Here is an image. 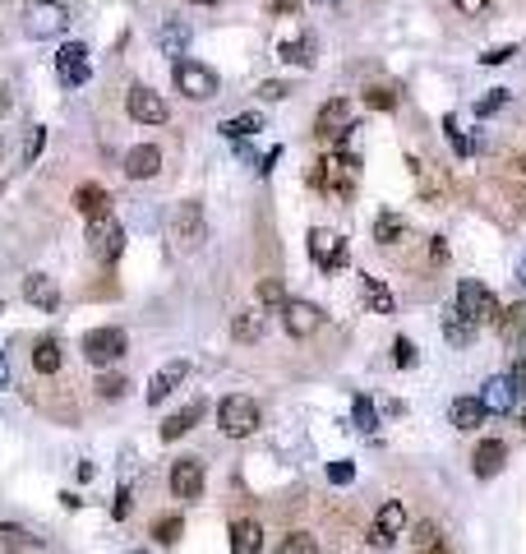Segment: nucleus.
<instances>
[{"label":"nucleus","instance_id":"46","mask_svg":"<svg viewBox=\"0 0 526 554\" xmlns=\"http://www.w3.org/2000/svg\"><path fill=\"white\" fill-rule=\"evenodd\" d=\"M517 56V46H490L485 56H480V65H503V60H512Z\"/></svg>","mask_w":526,"mask_h":554},{"label":"nucleus","instance_id":"18","mask_svg":"<svg viewBox=\"0 0 526 554\" xmlns=\"http://www.w3.org/2000/svg\"><path fill=\"white\" fill-rule=\"evenodd\" d=\"M480 406H485L490 416L512 411V406H517V388H512V379H508V374H494V379L480 388Z\"/></svg>","mask_w":526,"mask_h":554},{"label":"nucleus","instance_id":"2","mask_svg":"<svg viewBox=\"0 0 526 554\" xmlns=\"http://www.w3.org/2000/svg\"><path fill=\"white\" fill-rule=\"evenodd\" d=\"M453 310L467 319V323H499V296L485 287V282H476V277H462L458 282V296H453Z\"/></svg>","mask_w":526,"mask_h":554},{"label":"nucleus","instance_id":"54","mask_svg":"<svg viewBox=\"0 0 526 554\" xmlns=\"http://www.w3.org/2000/svg\"><path fill=\"white\" fill-rule=\"evenodd\" d=\"M521 282H526V259H521Z\"/></svg>","mask_w":526,"mask_h":554},{"label":"nucleus","instance_id":"34","mask_svg":"<svg viewBox=\"0 0 526 554\" xmlns=\"http://www.w3.org/2000/svg\"><path fill=\"white\" fill-rule=\"evenodd\" d=\"M443 134H448V144H453L458 158H471V153H476V138H467V134L458 129V116H443Z\"/></svg>","mask_w":526,"mask_h":554},{"label":"nucleus","instance_id":"5","mask_svg":"<svg viewBox=\"0 0 526 554\" xmlns=\"http://www.w3.org/2000/svg\"><path fill=\"white\" fill-rule=\"evenodd\" d=\"M125 352H129V342H125L120 328H93V333H84V361H88L93 370L116 365Z\"/></svg>","mask_w":526,"mask_h":554},{"label":"nucleus","instance_id":"16","mask_svg":"<svg viewBox=\"0 0 526 554\" xmlns=\"http://www.w3.org/2000/svg\"><path fill=\"white\" fill-rule=\"evenodd\" d=\"M120 171H125L129 180H153V176L162 171V149H153V144H139V149H129Z\"/></svg>","mask_w":526,"mask_h":554},{"label":"nucleus","instance_id":"8","mask_svg":"<svg viewBox=\"0 0 526 554\" xmlns=\"http://www.w3.org/2000/svg\"><path fill=\"white\" fill-rule=\"evenodd\" d=\"M176 88L185 93V97H194V102H208V97H217V75L208 65H199V60H176Z\"/></svg>","mask_w":526,"mask_h":554},{"label":"nucleus","instance_id":"44","mask_svg":"<svg viewBox=\"0 0 526 554\" xmlns=\"http://www.w3.org/2000/svg\"><path fill=\"white\" fill-rule=\"evenodd\" d=\"M286 93H291V88H286L282 79H268V84H259V97H263V102H282Z\"/></svg>","mask_w":526,"mask_h":554},{"label":"nucleus","instance_id":"45","mask_svg":"<svg viewBox=\"0 0 526 554\" xmlns=\"http://www.w3.org/2000/svg\"><path fill=\"white\" fill-rule=\"evenodd\" d=\"M125 388H129V384H125V379H120V374H107V379H102V384H98V393H102V397H107V402H111V397H120V393H125Z\"/></svg>","mask_w":526,"mask_h":554},{"label":"nucleus","instance_id":"33","mask_svg":"<svg viewBox=\"0 0 526 554\" xmlns=\"http://www.w3.org/2000/svg\"><path fill=\"white\" fill-rule=\"evenodd\" d=\"M277 554H319V540L310 531H291L277 540Z\"/></svg>","mask_w":526,"mask_h":554},{"label":"nucleus","instance_id":"12","mask_svg":"<svg viewBox=\"0 0 526 554\" xmlns=\"http://www.w3.org/2000/svg\"><path fill=\"white\" fill-rule=\"evenodd\" d=\"M310 259H315L324 272H337V268L346 263V241H342L337 231H328V227H315V231H310Z\"/></svg>","mask_w":526,"mask_h":554},{"label":"nucleus","instance_id":"35","mask_svg":"<svg viewBox=\"0 0 526 554\" xmlns=\"http://www.w3.org/2000/svg\"><path fill=\"white\" fill-rule=\"evenodd\" d=\"M232 333H236V342H259L263 319H259L254 310H245V314H236V319H232Z\"/></svg>","mask_w":526,"mask_h":554},{"label":"nucleus","instance_id":"28","mask_svg":"<svg viewBox=\"0 0 526 554\" xmlns=\"http://www.w3.org/2000/svg\"><path fill=\"white\" fill-rule=\"evenodd\" d=\"M60 361H65V356H60V342H56V337H42V342L33 346V370H37V374H56Z\"/></svg>","mask_w":526,"mask_h":554},{"label":"nucleus","instance_id":"15","mask_svg":"<svg viewBox=\"0 0 526 554\" xmlns=\"http://www.w3.org/2000/svg\"><path fill=\"white\" fill-rule=\"evenodd\" d=\"M171 490H176V499H199L203 495V462L199 457H180L171 467Z\"/></svg>","mask_w":526,"mask_h":554},{"label":"nucleus","instance_id":"55","mask_svg":"<svg viewBox=\"0 0 526 554\" xmlns=\"http://www.w3.org/2000/svg\"><path fill=\"white\" fill-rule=\"evenodd\" d=\"M315 5H333V0H315Z\"/></svg>","mask_w":526,"mask_h":554},{"label":"nucleus","instance_id":"38","mask_svg":"<svg viewBox=\"0 0 526 554\" xmlns=\"http://www.w3.org/2000/svg\"><path fill=\"white\" fill-rule=\"evenodd\" d=\"M42 144H46V129H42V125H33V129H28V138H24V167H33V162H37Z\"/></svg>","mask_w":526,"mask_h":554},{"label":"nucleus","instance_id":"27","mask_svg":"<svg viewBox=\"0 0 526 554\" xmlns=\"http://www.w3.org/2000/svg\"><path fill=\"white\" fill-rule=\"evenodd\" d=\"M227 138H236V144H245V138H254L259 129H263V116L259 111H245V116H232V120H222L217 125Z\"/></svg>","mask_w":526,"mask_h":554},{"label":"nucleus","instance_id":"39","mask_svg":"<svg viewBox=\"0 0 526 554\" xmlns=\"http://www.w3.org/2000/svg\"><path fill=\"white\" fill-rule=\"evenodd\" d=\"M259 301H263V305H282V301H286L282 277H263V282H259Z\"/></svg>","mask_w":526,"mask_h":554},{"label":"nucleus","instance_id":"57","mask_svg":"<svg viewBox=\"0 0 526 554\" xmlns=\"http://www.w3.org/2000/svg\"><path fill=\"white\" fill-rule=\"evenodd\" d=\"M134 554H143V549H134Z\"/></svg>","mask_w":526,"mask_h":554},{"label":"nucleus","instance_id":"52","mask_svg":"<svg viewBox=\"0 0 526 554\" xmlns=\"http://www.w3.org/2000/svg\"><path fill=\"white\" fill-rule=\"evenodd\" d=\"M5 111H10V88L0 84V116H5Z\"/></svg>","mask_w":526,"mask_h":554},{"label":"nucleus","instance_id":"3","mask_svg":"<svg viewBox=\"0 0 526 554\" xmlns=\"http://www.w3.org/2000/svg\"><path fill=\"white\" fill-rule=\"evenodd\" d=\"M217 426H222V435H232V439H250L259 430V402L241 397V393L222 397L217 402Z\"/></svg>","mask_w":526,"mask_h":554},{"label":"nucleus","instance_id":"30","mask_svg":"<svg viewBox=\"0 0 526 554\" xmlns=\"http://www.w3.org/2000/svg\"><path fill=\"white\" fill-rule=\"evenodd\" d=\"M397 102H402L397 84H374V88H365V107L369 111H397Z\"/></svg>","mask_w":526,"mask_h":554},{"label":"nucleus","instance_id":"53","mask_svg":"<svg viewBox=\"0 0 526 554\" xmlns=\"http://www.w3.org/2000/svg\"><path fill=\"white\" fill-rule=\"evenodd\" d=\"M194 5H217V0H194Z\"/></svg>","mask_w":526,"mask_h":554},{"label":"nucleus","instance_id":"47","mask_svg":"<svg viewBox=\"0 0 526 554\" xmlns=\"http://www.w3.org/2000/svg\"><path fill=\"white\" fill-rule=\"evenodd\" d=\"M453 5H458V10L467 15V19H480V15L490 10V0H453Z\"/></svg>","mask_w":526,"mask_h":554},{"label":"nucleus","instance_id":"29","mask_svg":"<svg viewBox=\"0 0 526 554\" xmlns=\"http://www.w3.org/2000/svg\"><path fill=\"white\" fill-rule=\"evenodd\" d=\"M443 337L453 342V346H467V342L476 337V323H467L453 305H448V310H443Z\"/></svg>","mask_w":526,"mask_h":554},{"label":"nucleus","instance_id":"56","mask_svg":"<svg viewBox=\"0 0 526 554\" xmlns=\"http://www.w3.org/2000/svg\"><path fill=\"white\" fill-rule=\"evenodd\" d=\"M521 426H526V406H521Z\"/></svg>","mask_w":526,"mask_h":554},{"label":"nucleus","instance_id":"40","mask_svg":"<svg viewBox=\"0 0 526 554\" xmlns=\"http://www.w3.org/2000/svg\"><path fill=\"white\" fill-rule=\"evenodd\" d=\"M180 527H185L180 518H158V527H153V536H158L162 545H176V540H180Z\"/></svg>","mask_w":526,"mask_h":554},{"label":"nucleus","instance_id":"11","mask_svg":"<svg viewBox=\"0 0 526 554\" xmlns=\"http://www.w3.org/2000/svg\"><path fill=\"white\" fill-rule=\"evenodd\" d=\"M407 531V508L397 504V499H388L379 513H374V527H369V545L374 549H388L397 536Z\"/></svg>","mask_w":526,"mask_h":554},{"label":"nucleus","instance_id":"13","mask_svg":"<svg viewBox=\"0 0 526 554\" xmlns=\"http://www.w3.org/2000/svg\"><path fill=\"white\" fill-rule=\"evenodd\" d=\"M125 107H129V116L139 120V125H167V102H162V93H153V88H129V97H125Z\"/></svg>","mask_w":526,"mask_h":554},{"label":"nucleus","instance_id":"36","mask_svg":"<svg viewBox=\"0 0 526 554\" xmlns=\"http://www.w3.org/2000/svg\"><path fill=\"white\" fill-rule=\"evenodd\" d=\"M351 416H356V426H360L365 435H374V430H379V411H374V402H369L365 393L351 402Z\"/></svg>","mask_w":526,"mask_h":554},{"label":"nucleus","instance_id":"49","mask_svg":"<svg viewBox=\"0 0 526 554\" xmlns=\"http://www.w3.org/2000/svg\"><path fill=\"white\" fill-rule=\"evenodd\" d=\"M273 15H295V0H268Z\"/></svg>","mask_w":526,"mask_h":554},{"label":"nucleus","instance_id":"50","mask_svg":"<svg viewBox=\"0 0 526 554\" xmlns=\"http://www.w3.org/2000/svg\"><path fill=\"white\" fill-rule=\"evenodd\" d=\"M277 162H282V149H273V153H263V162H259V171H263V176H268V171H273V167H277Z\"/></svg>","mask_w":526,"mask_h":554},{"label":"nucleus","instance_id":"25","mask_svg":"<svg viewBox=\"0 0 526 554\" xmlns=\"http://www.w3.org/2000/svg\"><path fill=\"white\" fill-rule=\"evenodd\" d=\"M263 549V527L259 522H232V554H259Z\"/></svg>","mask_w":526,"mask_h":554},{"label":"nucleus","instance_id":"43","mask_svg":"<svg viewBox=\"0 0 526 554\" xmlns=\"http://www.w3.org/2000/svg\"><path fill=\"white\" fill-rule=\"evenodd\" d=\"M393 361H397V365H416V346H411V337H397V342H393Z\"/></svg>","mask_w":526,"mask_h":554},{"label":"nucleus","instance_id":"23","mask_svg":"<svg viewBox=\"0 0 526 554\" xmlns=\"http://www.w3.org/2000/svg\"><path fill=\"white\" fill-rule=\"evenodd\" d=\"M158 46H162V56L180 60V56H185V46H190V24H185V19H167V24H162V33H158Z\"/></svg>","mask_w":526,"mask_h":554},{"label":"nucleus","instance_id":"37","mask_svg":"<svg viewBox=\"0 0 526 554\" xmlns=\"http://www.w3.org/2000/svg\"><path fill=\"white\" fill-rule=\"evenodd\" d=\"M411 545H416L420 554H429V549H438V527H434V522H420V527L411 531Z\"/></svg>","mask_w":526,"mask_h":554},{"label":"nucleus","instance_id":"20","mask_svg":"<svg viewBox=\"0 0 526 554\" xmlns=\"http://www.w3.org/2000/svg\"><path fill=\"white\" fill-rule=\"evenodd\" d=\"M203 411H208L203 402H190V406H180L176 416H167V421H162V439H167V444H171V439H185V435L203 421Z\"/></svg>","mask_w":526,"mask_h":554},{"label":"nucleus","instance_id":"24","mask_svg":"<svg viewBox=\"0 0 526 554\" xmlns=\"http://www.w3.org/2000/svg\"><path fill=\"white\" fill-rule=\"evenodd\" d=\"M360 296H365V305H369L374 314H393V310H397V296L379 282V277H360Z\"/></svg>","mask_w":526,"mask_h":554},{"label":"nucleus","instance_id":"7","mask_svg":"<svg viewBox=\"0 0 526 554\" xmlns=\"http://www.w3.org/2000/svg\"><path fill=\"white\" fill-rule=\"evenodd\" d=\"M56 75L65 88H84L93 79V60H88V46L84 42H65L56 51Z\"/></svg>","mask_w":526,"mask_h":554},{"label":"nucleus","instance_id":"1","mask_svg":"<svg viewBox=\"0 0 526 554\" xmlns=\"http://www.w3.org/2000/svg\"><path fill=\"white\" fill-rule=\"evenodd\" d=\"M356 167H360L356 153H328V158H319L310 167V185L319 194H328L333 203H346L351 190H356Z\"/></svg>","mask_w":526,"mask_h":554},{"label":"nucleus","instance_id":"51","mask_svg":"<svg viewBox=\"0 0 526 554\" xmlns=\"http://www.w3.org/2000/svg\"><path fill=\"white\" fill-rule=\"evenodd\" d=\"M10 384V361H5V352H0V388Z\"/></svg>","mask_w":526,"mask_h":554},{"label":"nucleus","instance_id":"22","mask_svg":"<svg viewBox=\"0 0 526 554\" xmlns=\"http://www.w3.org/2000/svg\"><path fill=\"white\" fill-rule=\"evenodd\" d=\"M503 457H508V448H503L499 439H485V444L471 453V467H476V476H480V480H490V476H499V471H503Z\"/></svg>","mask_w":526,"mask_h":554},{"label":"nucleus","instance_id":"17","mask_svg":"<svg viewBox=\"0 0 526 554\" xmlns=\"http://www.w3.org/2000/svg\"><path fill=\"white\" fill-rule=\"evenodd\" d=\"M282 328L291 337H310L319 328V310L310 301H282Z\"/></svg>","mask_w":526,"mask_h":554},{"label":"nucleus","instance_id":"48","mask_svg":"<svg viewBox=\"0 0 526 554\" xmlns=\"http://www.w3.org/2000/svg\"><path fill=\"white\" fill-rule=\"evenodd\" d=\"M351 476H356V467H351V462H333V467H328V480H333V485H346Z\"/></svg>","mask_w":526,"mask_h":554},{"label":"nucleus","instance_id":"19","mask_svg":"<svg viewBox=\"0 0 526 554\" xmlns=\"http://www.w3.org/2000/svg\"><path fill=\"white\" fill-rule=\"evenodd\" d=\"M74 208H79V213L93 222V218H107L111 213V194H107V185H79V190H74Z\"/></svg>","mask_w":526,"mask_h":554},{"label":"nucleus","instance_id":"31","mask_svg":"<svg viewBox=\"0 0 526 554\" xmlns=\"http://www.w3.org/2000/svg\"><path fill=\"white\" fill-rule=\"evenodd\" d=\"M402 236H407V222L397 213H379V218H374V241H379V245H397Z\"/></svg>","mask_w":526,"mask_h":554},{"label":"nucleus","instance_id":"10","mask_svg":"<svg viewBox=\"0 0 526 554\" xmlns=\"http://www.w3.org/2000/svg\"><path fill=\"white\" fill-rule=\"evenodd\" d=\"M346 129H356L351 97H333V102H324L319 116H315V134H319V138H342Z\"/></svg>","mask_w":526,"mask_h":554},{"label":"nucleus","instance_id":"9","mask_svg":"<svg viewBox=\"0 0 526 554\" xmlns=\"http://www.w3.org/2000/svg\"><path fill=\"white\" fill-rule=\"evenodd\" d=\"M88 250H93V259H102V263H116V259H120L125 231H120V222H116L111 213L88 222Z\"/></svg>","mask_w":526,"mask_h":554},{"label":"nucleus","instance_id":"32","mask_svg":"<svg viewBox=\"0 0 526 554\" xmlns=\"http://www.w3.org/2000/svg\"><path fill=\"white\" fill-rule=\"evenodd\" d=\"M282 56H286L291 65H315V37H310V33H300V37L282 42Z\"/></svg>","mask_w":526,"mask_h":554},{"label":"nucleus","instance_id":"42","mask_svg":"<svg viewBox=\"0 0 526 554\" xmlns=\"http://www.w3.org/2000/svg\"><path fill=\"white\" fill-rule=\"evenodd\" d=\"M129 508H134L129 485H120V490H116V504H111V518H116V522H125V518H129Z\"/></svg>","mask_w":526,"mask_h":554},{"label":"nucleus","instance_id":"14","mask_svg":"<svg viewBox=\"0 0 526 554\" xmlns=\"http://www.w3.org/2000/svg\"><path fill=\"white\" fill-rule=\"evenodd\" d=\"M24 301L37 305V310H46V314H56V310H60V287H56V277L28 272V277H24Z\"/></svg>","mask_w":526,"mask_h":554},{"label":"nucleus","instance_id":"26","mask_svg":"<svg viewBox=\"0 0 526 554\" xmlns=\"http://www.w3.org/2000/svg\"><path fill=\"white\" fill-rule=\"evenodd\" d=\"M448 416H453V426H458V430H476V426H485V416H490V411L480 406V397H458Z\"/></svg>","mask_w":526,"mask_h":554},{"label":"nucleus","instance_id":"4","mask_svg":"<svg viewBox=\"0 0 526 554\" xmlns=\"http://www.w3.org/2000/svg\"><path fill=\"white\" fill-rule=\"evenodd\" d=\"M167 231H171L176 250H185V254L199 250V241H203V203H194V199L176 203L171 218H167Z\"/></svg>","mask_w":526,"mask_h":554},{"label":"nucleus","instance_id":"6","mask_svg":"<svg viewBox=\"0 0 526 554\" xmlns=\"http://www.w3.org/2000/svg\"><path fill=\"white\" fill-rule=\"evenodd\" d=\"M24 28H28V37H56V33L69 28V10L56 5V0H28Z\"/></svg>","mask_w":526,"mask_h":554},{"label":"nucleus","instance_id":"41","mask_svg":"<svg viewBox=\"0 0 526 554\" xmlns=\"http://www.w3.org/2000/svg\"><path fill=\"white\" fill-rule=\"evenodd\" d=\"M503 102H508V88H494L490 97H480V102H476V116H494Z\"/></svg>","mask_w":526,"mask_h":554},{"label":"nucleus","instance_id":"21","mask_svg":"<svg viewBox=\"0 0 526 554\" xmlns=\"http://www.w3.org/2000/svg\"><path fill=\"white\" fill-rule=\"evenodd\" d=\"M185 370H190L185 361H171L167 370H158V374H153V384H148V406H162V402H167V393H176V384L185 379Z\"/></svg>","mask_w":526,"mask_h":554}]
</instances>
